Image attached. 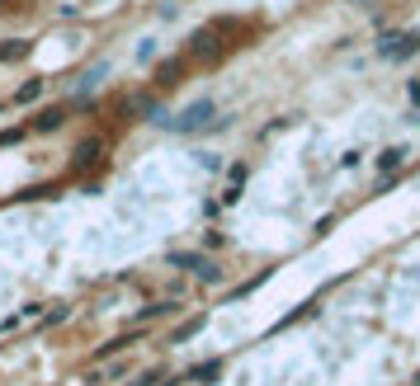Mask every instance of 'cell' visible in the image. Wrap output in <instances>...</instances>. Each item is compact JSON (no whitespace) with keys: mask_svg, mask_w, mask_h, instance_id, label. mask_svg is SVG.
Segmentation results:
<instances>
[{"mask_svg":"<svg viewBox=\"0 0 420 386\" xmlns=\"http://www.w3.org/2000/svg\"><path fill=\"white\" fill-rule=\"evenodd\" d=\"M104 160V137L100 132H90V137H80L76 151H71V175H85V170H95Z\"/></svg>","mask_w":420,"mask_h":386,"instance_id":"cell-1","label":"cell"},{"mask_svg":"<svg viewBox=\"0 0 420 386\" xmlns=\"http://www.w3.org/2000/svg\"><path fill=\"white\" fill-rule=\"evenodd\" d=\"M212 113H217V104L199 99V104H189L180 118H170V128H175V132H199V128H208V123H212Z\"/></svg>","mask_w":420,"mask_h":386,"instance_id":"cell-2","label":"cell"},{"mask_svg":"<svg viewBox=\"0 0 420 386\" xmlns=\"http://www.w3.org/2000/svg\"><path fill=\"white\" fill-rule=\"evenodd\" d=\"M170 264H175V269H184V273H199L203 283H217V269H212L203 255H170Z\"/></svg>","mask_w":420,"mask_h":386,"instance_id":"cell-3","label":"cell"},{"mask_svg":"<svg viewBox=\"0 0 420 386\" xmlns=\"http://www.w3.org/2000/svg\"><path fill=\"white\" fill-rule=\"evenodd\" d=\"M62 123H66V108H43V113L28 123V132H57Z\"/></svg>","mask_w":420,"mask_h":386,"instance_id":"cell-4","label":"cell"},{"mask_svg":"<svg viewBox=\"0 0 420 386\" xmlns=\"http://www.w3.org/2000/svg\"><path fill=\"white\" fill-rule=\"evenodd\" d=\"M189 57H217V33H212V28L194 33V38H189Z\"/></svg>","mask_w":420,"mask_h":386,"instance_id":"cell-5","label":"cell"},{"mask_svg":"<svg viewBox=\"0 0 420 386\" xmlns=\"http://www.w3.org/2000/svg\"><path fill=\"white\" fill-rule=\"evenodd\" d=\"M28 52L33 48H28L24 38H5V43H0V61H24Z\"/></svg>","mask_w":420,"mask_h":386,"instance_id":"cell-6","label":"cell"},{"mask_svg":"<svg viewBox=\"0 0 420 386\" xmlns=\"http://www.w3.org/2000/svg\"><path fill=\"white\" fill-rule=\"evenodd\" d=\"M132 344H137V330H132V335H123V339H113V344H104V349H95V363L113 358V354H128Z\"/></svg>","mask_w":420,"mask_h":386,"instance_id":"cell-7","label":"cell"},{"mask_svg":"<svg viewBox=\"0 0 420 386\" xmlns=\"http://www.w3.org/2000/svg\"><path fill=\"white\" fill-rule=\"evenodd\" d=\"M180 71H184V61H165V66L156 71V85H161V90H170V85L180 80Z\"/></svg>","mask_w":420,"mask_h":386,"instance_id":"cell-8","label":"cell"},{"mask_svg":"<svg viewBox=\"0 0 420 386\" xmlns=\"http://www.w3.org/2000/svg\"><path fill=\"white\" fill-rule=\"evenodd\" d=\"M38 95H43V80H24V85L15 90V104H33Z\"/></svg>","mask_w":420,"mask_h":386,"instance_id":"cell-9","label":"cell"},{"mask_svg":"<svg viewBox=\"0 0 420 386\" xmlns=\"http://www.w3.org/2000/svg\"><path fill=\"white\" fill-rule=\"evenodd\" d=\"M217 372H222V363H203V367H194V372H189V382H212Z\"/></svg>","mask_w":420,"mask_h":386,"instance_id":"cell-10","label":"cell"},{"mask_svg":"<svg viewBox=\"0 0 420 386\" xmlns=\"http://www.w3.org/2000/svg\"><path fill=\"white\" fill-rule=\"evenodd\" d=\"M24 132H28V128H10V132H0V146H15V142H24Z\"/></svg>","mask_w":420,"mask_h":386,"instance_id":"cell-11","label":"cell"},{"mask_svg":"<svg viewBox=\"0 0 420 386\" xmlns=\"http://www.w3.org/2000/svg\"><path fill=\"white\" fill-rule=\"evenodd\" d=\"M66 316H71V311H66V307H57V311H48V320H43V325H62Z\"/></svg>","mask_w":420,"mask_h":386,"instance_id":"cell-12","label":"cell"},{"mask_svg":"<svg viewBox=\"0 0 420 386\" xmlns=\"http://www.w3.org/2000/svg\"><path fill=\"white\" fill-rule=\"evenodd\" d=\"M152 382H161V372H156V367H152V372H142V377H137V382H128V386H152Z\"/></svg>","mask_w":420,"mask_h":386,"instance_id":"cell-13","label":"cell"},{"mask_svg":"<svg viewBox=\"0 0 420 386\" xmlns=\"http://www.w3.org/2000/svg\"><path fill=\"white\" fill-rule=\"evenodd\" d=\"M0 10H10V0H0Z\"/></svg>","mask_w":420,"mask_h":386,"instance_id":"cell-14","label":"cell"}]
</instances>
